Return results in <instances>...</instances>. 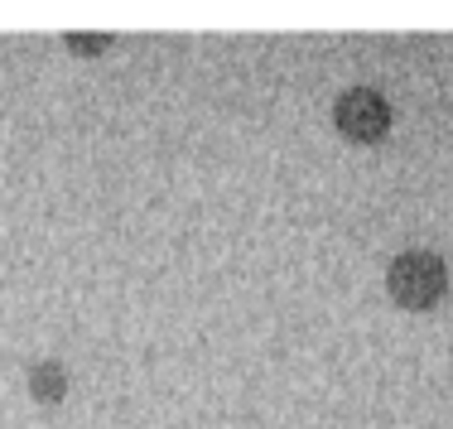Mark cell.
Segmentation results:
<instances>
[{"label": "cell", "instance_id": "6da1fadb", "mask_svg": "<svg viewBox=\"0 0 453 429\" xmlns=\"http://www.w3.org/2000/svg\"><path fill=\"white\" fill-rule=\"evenodd\" d=\"M444 289H449V265L434 251H401L386 265V295L410 314L434 309L444 299Z\"/></svg>", "mask_w": 453, "mask_h": 429}, {"label": "cell", "instance_id": "7a4b0ae2", "mask_svg": "<svg viewBox=\"0 0 453 429\" xmlns=\"http://www.w3.org/2000/svg\"><path fill=\"white\" fill-rule=\"evenodd\" d=\"M333 126H338L352 145H376L391 131V102L376 88H348L333 102Z\"/></svg>", "mask_w": 453, "mask_h": 429}, {"label": "cell", "instance_id": "3957f363", "mask_svg": "<svg viewBox=\"0 0 453 429\" xmlns=\"http://www.w3.org/2000/svg\"><path fill=\"white\" fill-rule=\"evenodd\" d=\"M29 395H35L39 405H58L63 395H68V367H63L58 357H39L35 367H29Z\"/></svg>", "mask_w": 453, "mask_h": 429}, {"label": "cell", "instance_id": "277c9868", "mask_svg": "<svg viewBox=\"0 0 453 429\" xmlns=\"http://www.w3.org/2000/svg\"><path fill=\"white\" fill-rule=\"evenodd\" d=\"M63 44H68L73 53H106L111 49V34H68Z\"/></svg>", "mask_w": 453, "mask_h": 429}]
</instances>
